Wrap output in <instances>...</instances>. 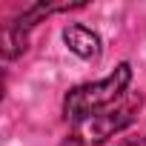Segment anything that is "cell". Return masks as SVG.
<instances>
[{"label": "cell", "instance_id": "1", "mask_svg": "<svg viewBox=\"0 0 146 146\" xmlns=\"http://www.w3.org/2000/svg\"><path fill=\"white\" fill-rule=\"evenodd\" d=\"M132 83V66L129 63H117L115 72H109L106 78L95 80V83H80L75 86L66 98H63V117L78 126L112 106H117L126 98V89Z\"/></svg>", "mask_w": 146, "mask_h": 146}, {"label": "cell", "instance_id": "2", "mask_svg": "<svg viewBox=\"0 0 146 146\" xmlns=\"http://www.w3.org/2000/svg\"><path fill=\"white\" fill-rule=\"evenodd\" d=\"M140 109V98H129V100H120L117 106L83 120L75 126V137L83 143V146H95V143H103L106 137H112L115 132H120L123 126L132 123L135 112Z\"/></svg>", "mask_w": 146, "mask_h": 146}, {"label": "cell", "instance_id": "3", "mask_svg": "<svg viewBox=\"0 0 146 146\" xmlns=\"http://www.w3.org/2000/svg\"><path fill=\"white\" fill-rule=\"evenodd\" d=\"M63 43L72 54H78L80 60H98L100 52H103V43H100V35L92 32L89 26L83 23H69L63 29Z\"/></svg>", "mask_w": 146, "mask_h": 146}, {"label": "cell", "instance_id": "4", "mask_svg": "<svg viewBox=\"0 0 146 146\" xmlns=\"http://www.w3.org/2000/svg\"><path fill=\"white\" fill-rule=\"evenodd\" d=\"M117 146H146V143H143V137L137 135V137H126V140H120Z\"/></svg>", "mask_w": 146, "mask_h": 146}]
</instances>
